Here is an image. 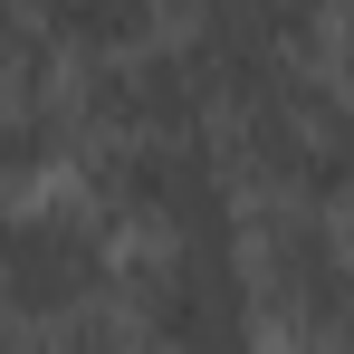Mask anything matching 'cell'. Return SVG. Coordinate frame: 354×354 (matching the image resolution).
Returning <instances> with one entry per match:
<instances>
[{
	"instance_id": "cell-1",
	"label": "cell",
	"mask_w": 354,
	"mask_h": 354,
	"mask_svg": "<svg viewBox=\"0 0 354 354\" xmlns=\"http://www.w3.org/2000/svg\"><path fill=\"white\" fill-rule=\"evenodd\" d=\"M221 163H230L249 211H326L354 221V86L326 77V58L278 67L221 115Z\"/></svg>"
},
{
	"instance_id": "cell-2",
	"label": "cell",
	"mask_w": 354,
	"mask_h": 354,
	"mask_svg": "<svg viewBox=\"0 0 354 354\" xmlns=\"http://www.w3.org/2000/svg\"><path fill=\"white\" fill-rule=\"evenodd\" d=\"M124 230L77 192H29L10 201V230H0V306H10V335H58L86 316H115L124 306Z\"/></svg>"
},
{
	"instance_id": "cell-3",
	"label": "cell",
	"mask_w": 354,
	"mask_h": 354,
	"mask_svg": "<svg viewBox=\"0 0 354 354\" xmlns=\"http://www.w3.org/2000/svg\"><path fill=\"white\" fill-rule=\"evenodd\" d=\"M124 335L134 354H259V297L239 230L221 239H153L124 259Z\"/></svg>"
},
{
	"instance_id": "cell-4",
	"label": "cell",
	"mask_w": 354,
	"mask_h": 354,
	"mask_svg": "<svg viewBox=\"0 0 354 354\" xmlns=\"http://www.w3.org/2000/svg\"><path fill=\"white\" fill-rule=\"evenodd\" d=\"M259 335L278 354H345L354 345V230L326 211H249L239 221Z\"/></svg>"
},
{
	"instance_id": "cell-5",
	"label": "cell",
	"mask_w": 354,
	"mask_h": 354,
	"mask_svg": "<svg viewBox=\"0 0 354 354\" xmlns=\"http://www.w3.org/2000/svg\"><path fill=\"white\" fill-rule=\"evenodd\" d=\"M77 192H86L134 249H153V239H221V230L249 221L230 163H221V134H182V144H86Z\"/></svg>"
},
{
	"instance_id": "cell-6",
	"label": "cell",
	"mask_w": 354,
	"mask_h": 354,
	"mask_svg": "<svg viewBox=\"0 0 354 354\" xmlns=\"http://www.w3.org/2000/svg\"><path fill=\"white\" fill-rule=\"evenodd\" d=\"M39 10V29L58 39L67 67H106V58H134V48H153L173 19L153 10V0H29Z\"/></svg>"
},
{
	"instance_id": "cell-7",
	"label": "cell",
	"mask_w": 354,
	"mask_h": 354,
	"mask_svg": "<svg viewBox=\"0 0 354 354\" xmlns=\"http://www.w3.org/2000/svg\"><path fill=\"white\" fill-rule=\"evenodd\" d=\"M10 354H134V335H124V316H86L58 335H10Z\"/></svg>"
}]
</instances>
